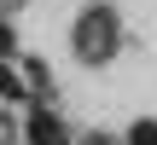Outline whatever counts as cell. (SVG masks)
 <instances>
[{
    "instance_id": "obj_3",
    "label": "cell",
    "mask_w": 157,
    "mask_h": 145,
    "mask_svg": "<svg viewBox=\"0 0 157 145\" xmlns=\"http://www.w3.org/2000/svg\"><path fill=\"white\" fill-rule=\"evenodd\" d=\"M122 145H157V122H151V116H140V122L128 128V139H122Z\"/></svg>"
},
{
    "instance_id": "obj_7",
    "label": "cell",
    "mask_w": 157,
    "mask_h": 145,
    "mask_svg": "<svg viewBox=\"0 0 157 145\" xmlns=\"http://www.w3.org/2000/svg\"><path fill=\"white\" fill-rule=\"evenodd\" d=\"M87 145H111V139H105V134H93V139H87Z\"/></svg>"
},
{
    "instance_id": "obj_4",
    "label": "cell",
    "mask_w": 157,
    "mask_h": 145,
    "mask_svg": "<svg viewBox=\"0 0 157 145\" xmlns=\"http://www.w3.org/2000/svg\"><path fill=\"white\" fill-rule=\"evenodd\" d=\"M29 87H41V93H47V87H52V76H47V70H41V64H35V58H29Z\"/></svg>"
},
{
    "instance_id": "obj_2",
    "label": "cell",
    "mask_w": 157,
    "mask_h": 145,
    "mask_svg": "<svg viewBox=\"0 0 157 145\" xmlns=\"http://www.w3.org/2000/svg\"><path fill=\"white\" fill-rule=\"evenodd\" d=\"M23 134H29V145H70V134H64V122L47 110V105H35L29 116H23Z\"/></svg>"
},
{
    "instance_id": "obj_5",
    "label": "cell",
    "mask_w": 157,
    "mask_h": 145,
    "mask_svg": "<svg viewBox=\"0 0 157 145\" xmlns=\"http://www.w3.org/2000/svg\"><path fill=\"white\" fill-rule=\"evenodd\" d=\"M0 93H6V99H17V93H23V87H17V76H12L6 64H0Z\"/></svg>"
},
{
    "instance_id": "obj_1",
    "label": "cell",
    "mask_w": 157,
    "mask_h": 145,
    "mask_svg": "<svg viewBox=\"0 0 157 145\" xmlns=\"http://www.w3.org/2000/svg\"><path fill=\"white\" fill-rule=\"evenodd\" d=\"M111 46H117V12L93 6V12L76 23V52H82V58H93V64H105V58H111Z\"/></svg>"
},
{
    "instance_id": "obj_6",
    "label": "cell",
    "mask_w": 157,
    "mask_h": 145,
    "mask_svg": "<svg viewBox=\"0 0 157 145\" xmlns=\"http://www.w3.org/2000/svg\"><path fill=\"white\" fill-rule=\"evenodd\" d=\"M6 52H12V29L0 23V58H6Z\"/></svg>"
}]
</instances>
